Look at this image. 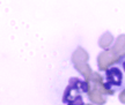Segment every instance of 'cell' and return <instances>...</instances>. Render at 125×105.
Listing matches in <instances>:
<instances>
[{"mask_svg":"<svg viewBox=\"0 0 125 105\" xmlns=\"http://www.w3.org/2000/svg\"><path fill=\"white\" fill-rule=\"evenodd\" d=\"M68 88L73 90V92L70 90H65L62 101L65 103H68V105H83L82 103V98H81V92H88V83L87 82H82L79 80L78 82V87H76V79L72 77L70 80V86Z\"/></svg>","mask_w":125,"mask_h":105,"instance_id":"obj_1","label":"cell"},{"mask_svg":"<svg viewBox=\"0 0 125 105\" xmlns=\"http://www.w3.org/2000/svg\"><path fill=\"white\" fill-rule=\"evenodd\" d=\"M119 101H121V103L125 104V90H123V91L119 94Z\"/></svg>","mask_w":125,"mask_h":105,"instance_id":"obj_9","label":"cell"},{"mask_svg":"<svg viewBox=\"0 0 125 105\" xmlns=\"http://www.w3.org/2000/svg\"><path fill=\"white\" fill-rule=\"evenodd\" d=\"M121 60V57L116 54L115 52H112L111 50H107L103 51L98 54L97 57V65L100 70H108L109 67L114 64H116Z\"/></svg>","mask_w":125,"mask_h":105,"instance_id":"obj_2","label":"cell"},{"mask_svg":"<svg viewBox=\"0 0 125 105\" xmlns=\"http://www.w3.org/2000/svg\"><path fill=\"white\" fill-rule=\"evenodd\" d=\"M122 72L119 68L117 67H112L110 69L107 70V87L109 88V86H121L122 83ZM110 89V88H109Z\"/></svg>","mask_w":125,"mask_h":105,"instance_id":"obj_3","label":"cell"},{"mask_svg":"<svg viewBox=\"0 0 125 105\" xmlns=\"http://www.w3.org/2000/svg\"><path fill=\"white\" fill-rule=\"evenodd\" d=\"M87 105H92V104H87Z\"/></svg>","mask_w":125,"mask_h":105,"instance_id":"obj_11","label":"cell"},{"mask_svg":"<svg viewBox=\"0 0 125 105\" xmlns=\"http://www.w3.org/2000/svg\"><path fill=\"white\" fill-rule=\"evenodd\" d=\"M124 48H125V35H119L117 37V39L115 42V44H114V46H112L111 51L115 52L116 54H118V56H121L122 52L124 51Z\"/></svg>","mask_w":125,"mask_h":105,"instance_id":"obj_6","label":"cell"},{"mask_svg":"<svg viewBox=\"0 0 125 105\" xmlns=\"http://www.w3.org/2000/svg\"><path fill=\"white\" fill-rule=\"evenodd\" d=\"M74 67H75L76 70L80 74H82L86 77V82H88L94 73L93 70H92V68L89 67V65H87V64H80V65H74Z\"/></svg>","mask_w":125,"mask_h":105,"instance_id":"obj_7","label":"cell"},{"mask_svg":"<svg viewBox=\"0 0 125 105\" xmlns=\"http://www.w3.org/2000/svg\"><path fill=\"white\" fill-rule=\"evenodd\" d=\"M89 59L88 53L86 52L82 48H78L72 54V62L74 65H80V64H87Z\"/></svg>","mask_w":125,"mask_h":105,"instance_id":"obj_4","label":"cell"},{"mask_svg":"<svg viewBox=\"0 0 125 105\" xmlns=\"http://www.w3.org/2000/svg\"><path fill=\"white\" fill-rule=\"evenodd\" d=\"M88 97H89V99L93 103L97 105H102L105 103V96L102 95L100 91L97 90H94V89H89L88 90Z\"/></svg>","mask_w":125,"mask_h":105,"instance_id":"obj_5","label":"cell"},{"mask_svg":"<svg viewBox=\"0 0 125 105\" xmlns=\"http://www.w3.org/2000/svg\"><path fill=\"white\" fill-rule=\"evenodd\" d=\"M119 57H121V59H122V58H123V57H125V48H124V51L122 52V54H121V56H119Z\"/></svg>","mask_w":125,"mask_h":105,"instance_id":"obj_10","label":"cell"},{"mask_svg":"<svg viewBox=\"0 0 125 105\" xmlns=\"http://www.w3.org/2000/svg\"><path fill=\"white\" fill-rule=\"evenodd\" d=\"M112 42H114V36L110 32H104L98 39V45L102 48H108L109 46H111Z\"/></svg>","mask_w":125,"mask_h":105,"instance_id":"obj_8","label":"cell"}]
</instances>
